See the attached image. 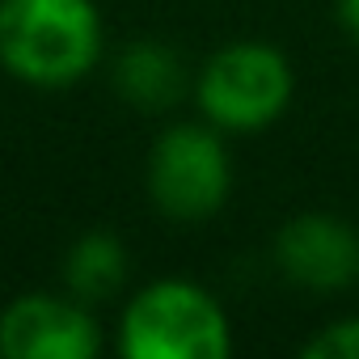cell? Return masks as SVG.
Segmentation results:
<instances>
[{"mask_svg": "<svg viewBox=\"0 0 359 359\" xmlns=\"http://www.w3.org/2000/svg\"><path fill=\"white\" fill-rule=\"evenodd\" d=\"M102 60L93 0H0V64L26 85L64 89Z\"/></svg>", "mask_w": 359, "mask_h": 359, "instance_id": "6da1fadb", "label": "cell"}, {"mask_svg": "<svg viewBox=\"0 0 359 359\" xmlns=\"http://www.w3.org/2000/svg\"><path fill=\"white\" fill-rule=\"evenodd\" d=\"M127 359H229L233 325L220 300L191 279H156L123 309Z\"/></svg>", "mask_w": 359, "mask_h": 359, "instance_id": "7a4b0ae2", "label": "cell"}, {"mask_svg": "<svg viewBox=\"0 0 359 359\" xmlns=\"http://www.w3.org/2000/svg\"><path fill=\"white\" fill-rule=\"evenodd\" d=\"M292 64L271 43H229L199 76V106L220 131H262L292 102Z\"/></svg>", "mask_w": 359, "mask_h": 359, "instance_id": "3957f363", "label": "cell"}, {"mask_svg": "<svg viewBox=\"0 0 359 359\" xmlns=\"http://www.w3.org/2000/svg\"><path fill=\"white\" fill-rule=\"evenodd\" d=\"M233 187L229 148L220 127L177 123L161 131L148 156V195L173 220H208Z\"/></svg>", "mask_w": 359, "mask_h": 359, "instance_id": "277c9868", "label": "cell"}, {"mask_svg": "<svg viewBox=\"0 0 359 359\" xmlns=\"http://www.w3.org/2000/svg\"><path fill=\"white\" fill-rule=\"evenodd\" d=\"M102 351L97 321L85 300L51 292H26L0 313V355L5 359H93Z\"/></svg>", "mask_w": 359, "mask_h": 359, "instance_id": "5b68a950", "label": "cell"}, {"mask_svg": "<svg viewBox=\"0 0 359 359\" xmlns=\"http://www.w3.org/2000/svg\"><path fill=\"white\" fill-rule=\"evenodd\" d=\"M275 258L287 279L313 292H342L359 279V233L330 212H304L275 237Z\"/></svg>", "mask_w": 359, "mask_h": 359, "instance_id": "8992f818", "label": "cell"}, {"mask_svg": "<svg viewBox=\"0 0 359 359\" xmlns=\"http://www.w3.org/2000/svg\"><path fill=\"white\" fill-rule=\"evenodd\" d=\"M114 85L127 102H135L144 110H165L187 89V64L169 43L140 39V43L123 47V55L114 64Z\"/></svg>", "mask_w": 359, "mask_h": 359, "instance_id": "52a82bcc", "label": "cell"}, {"mask_svg": "<svg viewBox=\"0 0 359 359\" xmlns=\"http://www.w3.org/2000/svg\"><path fill=\"white\" fill-rule=\"evenodd\" d=\"M123 275H127V250L110 233H85V237H76L72 250H68V258H64V283L85 304L110 300L123 287Z\"/></svg>", "mask_w": 359, "mask_h": 359, "instance_id": "ba28073f", "label": "cell"}, {"mask_svg": "<svg viewBox=\"0 0 359 359\" xmlns=\"http://www.w3.org/2000/svg\"><path fill=\"white\" fill-rule=\"evenodd\" d=\"M304 359H359V317L334 321L304 342Z\"/></svg>", "mask_w": 359, "mask_h": 359, "instance_id": "9c48e42d", "label": "cell"}, {"mask_svg": "<svg viewBox=\"0 0 359 359\" xmlns=\"http://www.w3.org/2000/svg\"><path fill=\"white\" fill-rule=\"evenodd\" d=\"M338 22L346 26V34L359 39V0H338Z\"/></svg>", "mask_w": 359, "mask_h": 359, "instance_id": "30bf717a", "label": "cell"}]
</instances>
